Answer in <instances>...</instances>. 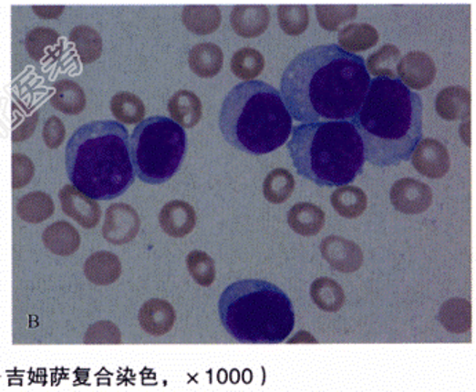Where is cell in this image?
<instances>
[{"label":"cell","instance_id":"52a82bcc","mask_svg":"<svg viewBox=\"0 0 476 392\" xmlns=\"http://www.w3.org/2000/svg\"><path fill=\"white\" fill-rule=\"evenodd\" d=\"M129 145L136 176L160 185L179 171L187 152V133L169 118H148L134 129Z\"/></svg>","mask_w":476,"mask_h":392},{"label":"cell","instance_id":"d6986e66","mask_svg":"<svg viewBox=\"0 0 476 392\" xmlns=\"http://www.w3.org/2000/svg\"><path fill=\"white\" fill-rule=\"evenodd\" d=\"M42 241L48 252L67 257L77 253L82 239L74 225L67 222H57L46 228Z\"/></svg>","mask_w":476,"mask_h":392},{"label":"cell","instance_id":"f546056e","mask_svg":"<svg viewBox=\"0 0 476 392\" xmlns=\"http://www.w3.org/2000/svg\"><path fill=\"white\" fill-rule=\"evenodd\" d=\"M55 202L48 193L35 191L17 202V214L24 222L39 224L55 214Z\"/></svg>","mask_w":476,"mask_h":392},{"label":"cell","instance_id":"74e56055","mask_svg":"<svg viewBox=\"0 0 476 392\" xmlns=\"http://www.w3.org/2000/svg\"><path fill=\"white\" fill-rule=\"evenodd\" d=\"M188 273L196 284L203 287L212 286L216 281V264L214 260L201 251L191 252L187 256Z\"/></svg>","mask_w":476,"mask_h":392},{"label":"cell","instance_id":"5b68a950","mask_svg":"<svg viewBox=\"0 0 476 392\" xmlns=\"http://www.w3.org/2000/svg\"><path fill=\"white\" fill-rule=\"evenodd\" d=\"M287 150L297 173L321 187L351 184L366 163L362 137L351 122L295 126Z\"/></svg>","mask_w":476,"mask_h":392},{"label":"cell","instance_id":"4dcf8cb0","mask_svg":"<svg viewBox=\"0 0 476 392\" xmlns=\"http://www.w3.org/2000/svg\"><path fill=\"white\" fill-rule=\"evenodd\" d=\"M69 42L77 48L83 64H93L102 55V39L96 29L88 26H78L69 34Z\"/></svg>","mask_w":476,"mask_h":392},{"label":"cell","instance_id":"277c9868","mask_svg":"<svg viewBox=\"0 0 476 392\" xmlns=\"http://www.w3.org/2000/svg\"><path fill=\"white\" fill-rule=\"evenodd\" d=\"M220 130L239 151L265 155L289 141L293 118L274 86L249 80L236 85L225 97Z\"/></svg>","mask_w":476,"mask_h":392},{"label":"cell","instance_id":"1f68e13d","mask_svg":"<svg viewBox=\"0 0 476 392\" xmlns=\"http://www.w3.org/2000/svg\"><path fill=\"white\" fill-rule=\"evenodd\" d=\"M295 181L293 174L286 169H275L264 180L263 193L268 202L281 205L289 201L290 196L295 192Z\"/></svg>","mask_w":476,"mask_h":392},{"label":"cell","instance_id":"ac0fdd59","mask_svg":"<svg viewBox=\"0 0 476 392\" xmlns=\"http://www.w3.org/2000/svg\"><path fill=\"white\" fill-rule=\"evenodd\" d=\"M435 108L445 120L470 119L471 91L461 86H449L437 96Z\"/></svg>","mask_w":476,"mask_h":392},{"label":"cell","instance_id":"ab89813d","mask_svg":"<svg viewBox=\"0 0 476 392\" xmlns=\"http://www.w3.org/2000/svg\"><path fill=\"white\" fill-rule=\"evenodd\" d=\"M13 190H21L31 182L35 176V165L31 158L24 154H13Z\"/></svg>","mask_w":476,"mask_h":392},{"label":"cell","instance_id":"83f0119b","mask_svg":"<svg viewBox=\"0 0 476 392\" xmlns=\"http://www.w3.org/2000/svg\"><path fill=\"white\" fill-rule=\"evenodd\" d=\"M53 108L66 115H78L86 108V94L74 80H60L55 83V94L50 98Z\"/></svg>","mask_w":476,"mask_h":392},{"label":"cell","instance_id":"3957f363","mask_svg":"<svg viewBox=\"0 0 476 392\" xmlns=\"http://www.w3.org/2000/svg\"><path fill=\"white\" fill-rule=\"evenodd\" d=\"M130 137L122 123L97 120L82 126L67 144V173L72 185L94 201H111L136 180Z\"/></svg>","mask_w":476,"mask_h":392},{"label":"cell","instance_id":"7c38bea8","mask_svg":"<svg viewBox=\"0 0 476 392\" xmlns=\"http://www.w3.org/2000/svg\"><path fill=\"white\" fill-rule=\"evenodd\" d=\"M398 79L410 88L422 90L432 85L437 77V66L427 53L411 52L400 58L397 68Z\"/></svg>","mask_w":476,"mask_h":392},{"label":"cell","instance_id":"9c48e42d","mask_svg":"<svg viewBox=\"0 0 476 392\" xmlns=\"http://www.w3.org/2000/svg\"><path fill=\"white\" fill-rule=\"evenodd\" d=\"M141 227L136 209L126 203H115L105 213L102 236L112 244H126L133 241Z\"/></svg>","mask_w":476,"mask_h":392},{"label":"cell","instance_id":"8d00e7d4","mask_svg":"<svg viewBox=\"0 0 476 392\" xmlns=\"http://www.w3.org/2000/svg\"><path fill=\"white\" fill-rule=\"evenodd\" d=\"M278 20L285 34L298 36L308 28V7L305 5H282L278 7Z\"/></svg>","mask_w":476,"mask_h":392},{"label":"cell","instance_id":"8fae6325","mask_svg":"<svg viewBox=\"0 0 476 392\" xmlns=\"http://www.w3.org/2000/svg\"><path fill=\"white\" fill-rule=\"evenodd\" d=\"M322 257L333 270L352 273L363 264V252L355 242L341 236H327L321 243Z\"/></svg>","mask_w":476,"mask_h":392},{"label":"cell","instance_id":"5bb4252c","mask_svg":"<svg viewBox=\"0 0 476 392\" xmlns=\"http://www.w3.org/2000/svg\"><path fill=\"white\" fill-rule=\"evenodd\" d=\"M231 26L239 36L252 39L261 36L270 26V9L264 5H241L230 15Z\"/></svg>","mask_w":476,"mask_h":392},{"label":"cell","instance_id":"60d3db41","mask_svg":"<svg viewBox=\"0 0 476 392\" xmlns=\"http://www.w3.org/2000/svg\"><path fill=\"white\" fill-rule=\"evenodd\" d=\"M66 126L57 117H50L43 126V141L50 150H57L66 139Z\"/></svg>","mask_w":476,"mask_h":392},{"label":"cell","instance_id":"d6a6232c","mask_svg":"<svg viewBox=\"0 0 476 392\" xmlns=\"http://www.w3.org/2000/svg\"><path fill=\"white\" fill-rule=\"evenodd\" d=\"M400 50L395 45H386L368 56L366 63V69L368 75H375L376 77H387V79H398L397 68L400 61Z\"/></svg>","mask_w":476,"mask_h":392},{"label":"cell","instance_id":"7402d4cb","mask_svg":"<svg viewBox=\"0 0 476 392\" xmlns=\"http://www.w3.org/2000/svg\"><path fill=\"white\" fill-rule=\"evenodd\" d=\"M222 10L213 5H191L182 10L181 20L185 28L195 35L214 34L222 26Z\"/></svg>","mask_w":476,"mask_h":392},{"label":"cell","instance_id":"ffe728a7","mask_svg":"<svg viewBox=\"0 0 476 392\" xmlns=\"http://www.w3.org/2000/svg\"><path fill=\"white\" fill-rule=\"evenodd\" d=\"M191 71L203 79H210L220 74L224 64V53L214 43H199L191 48L188 56Z\"/></svg>","mask_w":476,"mask_h":392},{"label":"cell","instance_id":"e0dca14e","mask_svg":"<svg viewBox=\"0 0 476 392\" xmlns=\"http://www.w3.org/2000/svg\"><path fill=\"white\" fill-rule=\"evenodd\" d=\"M86 278L97 286L115 284L122 275V263L111 252H97L86 260L83 265Z\"/></svg>","mask_w":476,"mask_h":392},{"label":"cell","instance_id":"603a6c76","mask_svg":"<svg viewBox=\"0 0 476 392\" xmlns=\"http://www.w3.org/2000/svg\"><path fill=\"white\" fill-rule=\"evenodd\" d=\"M171 119L182 129H192L201 122L203 108L201 98L193 91L179 90L169 101Z\"/></svg>","mask_w":476,"mask_h":392},{"label":"cell","instance_id":"836d02e7","mask_svg":"<svg viewBox=\"0 0 476 392\" xmlns=\"http://www.w3.org/2000/svg\"><path fill=\"white\" fill-rule=\"evenodd\" d=\"M111 111L118 122L126 125L142 122L145 117V106L141 98L129 91H120L112 97Z\"/></svg>","mask_w":476,"mask_h":392},{"label":"cell","instance_id":"6da1fadb","mask_svg":"<svg viewBox=\"0 0 476 392\" xmlns=\"http://www.w3.org/2000/svg\"><path fill=\"white\" fill-rule=\"evenodd\" d=\"M370 80L360 56L338 45L315 46L286 67L279 93L298 122H349L359 112Z\"/></svg>","mask_w":476,"mask_h":392},{"label":"cell","instance_id":"484cf974","mask_svg":"<svg viewBox=\"0 0 476 392\" xmlns=\"http://www.w3.org/2000/svg\"><path fill=\"white\" fill-rule=\"evenodd\" d=\"M380 39L378 29L370 24H349L346 28L338 32V43L344 52H365L368 48L375 47Z\"/></svg>","mask_w":476,"mask_h":392},{"label":"cell","instance_id":"f1b7e54d","mask_svg":"<svg viewBox=\"0 0 476 392\" xmlns=\"http://www.w3.org/2000/svg\"><path fill=\"white\" fill-rule=\"evenodd\" d=\"M330 202L333 209L344 219H357L367 208V196L365 191L355 185H343L330 196Z\"/></svg>","mask_w":476,"mask_h":392},{"label":"cell","instance_id":"44dd1931","mask_svg":"<svg viewBox=\"0 0 476 392\" xmlns=\"http://www.w3.org/2000/svg\"><path fill=\"white\" fill-rule=\"evenodd\" d=\"M287 222L298 235L315 236L324 230L326 214L314 203L301 202L290 209Z\"/></svg>","mask_w":476,"mask_h":392},{"label":"cell","instance_id":"cb8c5ba5","mask_svg":"<svg viewBox=\"0 0 476 392\" xmlns=\"http://www.w3.org/2000/svg\"><path fill=\"white\" fill-rule=\"evenodd\" d=\"M442 326L454 335L470 332L472 327V305L470 300L454 297L443 303L438 315Z\"/></svg>","mask_w":476,"mask_h":392},{"label":"cell","instance_id":"d590c367","mask_svg":"<svg viewBox=\"0 0 476 392\" xmlns=\"http://www.w3.org/2000/svg\"><path fill=\"white\" fill-rule=\"evenodd\" d=\"M357 5H316L317 23L326 31H338L344 23L354 20L357 15Z\"/></svg>","mask_w":476,"mask_h":392},{"label":"cell","instance_id":"8992f818","mask_svg":"<svg viewBox=\"0 0 476 392\" xmlns=\"http://www.w3.org/2000/svg\"><path fill=\"white\" fill-rule=\"evenodd\" d=\"M224 329L243 345H279L295 329V310L284 290L263 279H243L222 292Z\"/></svg>","mask_w":476,"mask_h":392},{"label":"cell","instance_id":"2e32d148","mask_svg":"<svg viewBox=\"0 0 476 392\" xmlns=\"http://www.w3.org/2000/svg\"><path fill=\"white\" fill-rule=\"evenodd\" d=\"M159 224L171 238H184L195 228V209L185 201H171L159 213Z\"/></svg>","mask_w":476,"mask_h":392},{"label":"cell","instance_id":"d4e9b609","mask_svg":"<svg viewBox=\"0 0 476 392\" xmlns=\"http://www.w3.org/2000/svg\"><path fill=\"white\" fill-rule=\"evenodd\" d=\"M309 294L315 305L325 313H337L346 303V293L341 284L327 276L315 279L309 289Z\"/></svg>","mask_w":476,"mask_h":392},{"label":"cell","instance_id":"4fadbf2b","mask_svg":"<svg viewBox=\"0 0 476 392\" xmlns=\"http://www.w3.org/2000/svg\"><path fill=\"white\" fill-rule=\"evenodd\" d=\"M61 208L67 216L78 222L86 230H93L101 219V208L97 201L91 200L85 193L78 191L74 185H64L60 191Z\"/></svg>","mask_w":476,"mask_h":392},{"label":"cell","instance_id":"f35d334b","mask_svg":"<svg viewBox=\"0 0 476 392\" xmlns=\"http://www.w3.org/2000/svg\"><path fill=\"white\" fill-rule=\"evenodd\" d=\"M85 345H120L122 335L119 327L109 321L91 325L85 335Z\"/></svg>","mask_w":476,"mask_h":392},{"label":"cell","instance_id":"30bf717a","mask_svg":"<svg viewBox=\"0 0 476 392\" xmlns=\"http://www.w3.org/2000/svg\"><path fill=\"white\" fill-rule=\"evenodd\" d=\"M414 169L429 179H442L450 169V155L446 145L438 139H421L411 152Z\"/></svg>","mask_w":476,"mask_h":392},{"label":"cell","instance_id":"4316f807","mask_svg":"<svg viewBox=\"0 0 476 392\" xmlns=\"http://www.w3.org/2000/svg\"><path fill=\"white\" fill-rule=\"evenodd\" d=\"M60 34L55 29L37 26L26 37V48L29 57L35 61H45L61 52Z\"/></svg>","mask_w":476,"mask_h":392},{"label":"cell","instance_id":"7a4b0ae2","mask_svg":"<svg viewBox=\"0 0 476 392\" xmlns=\"http://www.w3.org/2000/svg\"><path fill=\"white\" fill-rule=\"evenodd\" d=\"M351 123L362 137L368 163L399 165L410 160L422 139L421 97L399 79L376 77Z\"/></svg>","mask_w":476,"mask_h":392},{"label":"cell","instance_id":"9a60e30c","mask_svg":"<svg viewBox=\"0 0 476 392\" xmlns=\"http://www.w3.org/2000/svg\"><path fill=\"white\" fill-rule=\"evenodd\" d=\"M176 310L162 299H150L140 308L139 322L141 329L150 335H168L176 324Z\"/></svg>","mask_w":476,"mask_h":392},{"label":"cell","instance_id":"b9f144b4","mask_svg":"<svg viewBox=\"0 0 476 392\" xmlns=\"http://www.w3.org/2000/svg\"><path fill=\"white\" fill-rule=\"evenodd\" d=\"M37 122H39V111H34L28 117L23 118L20 125L15 126L13 129V141L23 142L28 139L34 134Z\"/></svg>","mask_w":476,"mask_h":392},{"label":"cell","instance_id":"e575fe53","mask_svg":"<svg viewBox=\"0 0 476 392\" xmlns=\"http://www.w3.org/2000/svg\"><path fill=\"white\" fill-rule=\"evenodd\" d=\"M264 68H265V58L255 48H241L231 58V71L244 82L254 80Z\"/></svg>","mask_w":476,"mask_h":392},{"label":"cell","instance_id":"ba28073f","mask_svg":"<svg viewBox=\"0 0 476 392\" xmlns=\"http://www.w3.org/2000/svg\"><path fill=\"white\" fill-rule=\"evenodd\" d=\"M392 206L403 214H421L431 208L434 193L426 182L416 179H400L389 192Z\"/></svg>","mask_w":476,"mask_h":392},{"label":"cell","instance_id":"7bdbcfd3","mask_svg":"<svg viewBox=\"0 0 476 392\" xmlns=\"http://www.w3.org/2000/svg\"><path fill=\"white\" fill-rule=\"evenodd\" d=\"M64 10H66L64 6H32V12L45 20H56L63 15Z\"/></svg>","mask_w":476,"mask_h":392}]
</instances>
